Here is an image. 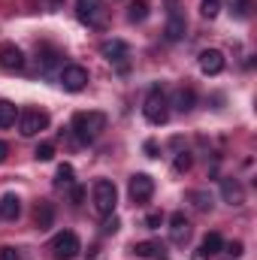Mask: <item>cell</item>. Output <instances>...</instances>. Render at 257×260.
Listing matches in <instances>:
<instances>
[{"label":"cell","mask_w":257,"mask_h":260,"mask_svg":"<svg viewBox=\"0 0 257 260\" xmlns=\"http://www.w3.org/2000/svg\"><path fill=\"white\" fill-rule=\"evenodd\" d=\"M103 130H106V115L103 112H76L73 115V133L82 145L94 142Z\"/></svg>","instance_id":"6da1fadb"},{"label":"cell","mask_w":257,"mask_h":260,"mask_svg":"<svg viewBox=\"0 0 257 260\" xmlns=\"http://www.w3.org/2000/svg\"><path fill=\"white\" fill-rule=\"evenodd\" d=\"M142 115L148 124H167L170 121V100L160 88H151L145 103H142Z\"/></svg>","instance_id":"7a4b0ae2"},{"label":"cell","mask_w":257,"mask_h":260,"mask_svg":"<svg viewBox=\"0 0 257 260\" xmlns=\"http://www.w3.org/2000/svg\"><path fill=\"white\" fill-rule=\"evenodd\" d=\"M91 200H94V209L106 218V215H112L115 212V206H118V188H115V182H109V179H100L97 185H94V191H91Z\"/></svg>","instance_id":"3957f363"},{"label":"cell","mask_w":257,"mask_h":260,"mask_svg":"<svg viewBox=\"0 0 257 260\" xmlns=\"http://www.w3.org/2000/svg\"><path fill=\"white\" fill-rule=\"evenodd\" d=\"M76 15L88 27H106V3L103 0H76Z\"/></svg>","instance_id":"277c9868"},{"label":"cell","mask_w":257,"mask_h":260,"mask_svg":"<svg viewBox=\"0 0 257 260\" xmlns=\"http://www.w3.org/2000/svg\"><path fill=\"white\" fill-rule=\"evenodd\" d=\"M79 251H82V242H79V236L73 230H64V233H58L52 239V254H55V260H76Z\"/></svg>","instance_id":"5b68a950"},{"label":"cell","mask_w":257,"mask_h":260,"mask_svg":"<svg viewBox=\"0 0 257 260\" xmlns=\"http://www.w3.org/2000/svg\"><path fill=\"white\" fill-rule=\"evenodd\" d=\"M49 127V115L43 112V109H24V112H18V130H21V136H37L40 130Z\"/></svg>","instance_id":"8992f818"},{"label":"cell","mask_w":257,"mask_h":260,"mask_svg":"<svg viewBox=\"0 0 257 260\" xmlns=\"http://www.w3.org/2000/svg\"><path fill=\"white\" fill-rule=\"evenodd\" d=\"M127 194L133 203H148L151 194H154V179L145 176V173H136L130 176V185H127Z\"/></svg>","instance_id":"52a82bcc"},{"label":"cell","mask_w":257,"mask_h":260,"mask_svg":"<svg viewBox=\"0 0 257 260\" xmlns=\"http://www.w3.org/2000/svg\"><path fill=\"white\" fill-rule=\"evenodd\" d=\"M61 85H64V91H82L85 85H88V70L79 64H67L61 70Z\"/></svg>","instance_id":"ba28073f"},{"label":"cell","mask_w":257,"mask_h":260,"mask_svg":"<svg viewBox=\"0 0 257 260\" xmlns=\"http://www.w3.org/2000/svg\"><path fill=\"white\" fill-rule=\"evenodd\" d=\"M100 55L106 58V61H112V64H121L127 67V58H130V46L124 40H106V43H100Z\"/></svg>","instance_id":"9c48e42d"},{"label":"cell","mask_w":257,"mask_h":260,"mask_svg":"<svg viewBox=\"0 0 257 260\" xmlns=\"http://www.w3.org/2000/svg\"><path fill=\"white\" fill-rule=\"evenodd\" d=\"M188 236H191V221H188L182 212H176V215L170 218V239H173V245H185Z\"/></svg>","instance_id":"30bf717a"},{"label":"cell","mask_w":257,"mask_h":260,"mask_svg":"<svg viewBox=\"0 0 257 260\" xmlns=\"http://www.w3.org/2000/svg\"><path fill=\"white\" fill-rule=\"evenodd\" d=\"M221 197H224V203H230V206H242V203H245V188H242V182H239V179H221Z\"/></svg>","instance_id":"8fae6325"},{"label":"cell","mask_w":257,"mask_h":260,"mask_svg":"<svg viewBox=\"0 0 257 260\" xmlns=\"http://www.w3.org/2000/svg\"><path fill=\"white\" fill-rule=\"evenodd\" d=\"M221 248H224V239H221V233H206V236H203V245L194 251L191 260H209L212 254H218Z\"/></svg>","instance_id":"7c38bea8"},{"label":"cell","mask_w":257,"mask_h":260,"mask_svg":"<svg viewBox=\"0 0 257 260\" xmlns=\"http://www.w3.org/2000/svg\"><path fill=\"white\" fill-rule=\"evenodd\" d=\"M200 70H203L206 76H218V73L224 70V55H221L218 49H206V52H200Z\"/></svg>","instance_id":"4fadbf2b"},{"label":"cell","mask_w":257,"mask_h":260,"mask_svg":"<svg viewBox=\"0 0 257 260\" xmlns=\"http://www.w3.org/2000/svg\"><path fill=\"white\" fill-rule=\"evenodd\" d=\"M185 30H188L185 15H182L179 9H173V12H170V18H167V30H164V34H167V40H170V43H179V40L185 37Z\"/></svg>","instance_id":"5bb4252c"},{"label":"cell","mask_w":257,"mask_h":260,"mask_svg":"<svg viewBox=\"0 0 257 260\" xmlns=\"http://www.w3.org/2000/svg\"><path fill=\"white\" fill-rule=\"evenodd\" d=\"M0 67H3L6 73L21 70V67H24V55H21V49H18V46H3V52H0Z\"/></svg>","instance_id":"9a60e30c"},{"label":"cell","mask_w":257,"mask_h":260,"mask_svg":"<svg viewBox=\"0 0 257 260\" xmlns=\"http://www.w3.org/2000/svg\"><path fill=\"white\" fill-rule=\"evenodd\" d=\"M52 221H55V206L52 203H37V209H34V224L40 227V230H49L52 227Z\"/></svg>","instance_id":"2e32d148"},{"label":"cell","mask_w":257,"mask_h":260,"mask_svg":"<svg viewBox=\"0 0 257 260\" xmlns=\"http://www.w3.org/2000/svg\"><path fill=\"white\" fill-rule=\"evenodd\" d=\"M194 103H197V94H194L191 88H179V91L173 94V100H170V106H173L176 112H191Z\"/></svg>","instance_id":"e0dca14e"},{"label":"cell","mask_w":257,"mask_h":260,"mask_svg":"<svg viewBox=\"0 0 257 260\" xmlns=\"http://www.w3.org/2000/svg\"><path fill=\"white\" fill-rule=\"evenodd\" d=\"M37 61H40V70H43V73H49L52 67L61 64V52H58V49H52V46H40Z\"/></svg>","instance_id":"ac0fdd59"},{"label":"cell","mask_w":257,"mask_h":260,"mask_svg":"<svg viewBox=\"0 0 257 260\" xmlns=\"http://www.w3.org/2000/svg\"><path fill=\"white\" fill-rule=\"evenodd\" d=\"M21 215V200L15 194H6L0 200V218H6V221H15Z\"/></svg>","instance_id":"d6986e66"},{"label":"cell","mask_w":257,"mask_h":260,"mask_svg":"<svg viewBox=\"0 0 257 260\" xmlns=\"http://www.w3.org/2000/svg\"><path fill=\"white\" fill-rule=\"evenodd\" d=\"M148 18V0H133L127 6V21L130 24H139Z\"/></svg>","instance_id":"ffe728a7"},{"label":"cell","mask_w":257,"mask_h":260,"mask_svg":"<svg viewBox=\"0 0 257 260\" xmlns=\"http://www.w3.org/2000/svg\"><path fill=\"white\" fill-rule=\"evenodd\" d=\"M133 254L136 257H160L164 254V245L160 242H151V239L148 242H136L133 245Z\"/></svg>","instance_id":"44dd1931"},{"label":"cell","mask_w":257,"mask_h":260,"mask_svg":"<svg viewBox=\"0 0 257 260\" xmlns=\"http://www.w3.org/2000/svg\"><path fill=\"white\" fill-rule=\"evenodd\" d=\"M18 118V106L9 100H0V127H12Z\"/></svg>","instance_id":"7402d4cb"},{"label":"cell","mask_w":257,"mask_h":260,"mask_svg":"<svg viewBox=\"0 0 257 260\" xmlns=\"http://www.w3.org/2000/svg\"><path fill=\"white\" fill-rule=\"evenodd\" d=\"M76 173H73V167L70 164H61L58 167V173H55V188H73L76 185V179H73Z\"/></svg>","instance_id":"603a6c76"},{"label":"cell","mask_w":257,"mask_h":260,"mask_svg":"<svg viewBox=\"0 0 257 260\" xmlns=\"http://www.w3.org/2000/svg\"><path fill=\"white\" fill-rule=\"evenodd\" d=\"M188 203H194V209H200V212L212 209V197L206 191H188Z\"/></svg>","instance_id":"cb8c5ba5"},{"label":"cell","mask_w":257,"mask_h":260,"mask_svg":"<svg viewBox=\"0 0 257 260\" xmlns=\"http://www.w3.org/2000/svg\"><path fill=\"white\" fill-rule=\"evenodd\" d=\"M34 157H37L40 164H46V160H52V157H55V145H52V142H40V145L34 148Z\"/></svg>","instance_id":"d4e9b609"},{"label":"cell","mask_w":257,"mask_h":260,"mask_svg":"<svg viewBox=\"0 0 257 260\" xmlns=\"http://www.w3.org/2000/svg\"><path fill=\"white\" fill-rule=\"evenodd\" d=\"M191 164H194L191 154H188V151H179V154H176V164H173V170H176V173H188V170H191Z\"/></svg>","instance_id":"484cf974"},{"label":"cell","mask_w":257,"mask_h":260,"mask_svg":"<svg viewBox=\"0 0 257 260\" xmlns=\"http://www.w3.org/2000/svg\"><path fill=\"white\" fill-rule=\"evenodd\" d=\"M200 12H203V18H215V15L221 12V0H203Z\"/></svg>","instance_id":"4316f807"},{"label":"cell","mask_w":257,"mask_h":260,"mask_svg":"<svg viewBox=\"0 0 257 260\" xmlns=\"http://www.w3.org/2000/svg\"><path fill=\"white\" fill-rule=\"evenodd\" d=\"M248 6H251V0H236L233 3V15L236 18H248Z\"/></svg>","instance_id":"83f0119b"},{"label":"cell","mask_w":257,"mask_h":260,"mask_svg":"<svg viewBox=\"0 0 257 260\" xmlns=\"http://www.w3.org/2000/svg\"><path fill=\"white\" fill-rule=\"evenodd\" d=\"M160 224H164V215H160V212H148V215H145V227H151V230H157Z\"/></svg>","instance_id":"f1b7e54d"},{"label":"cell","mask_w":257,"mask_h":260,"mask_svg":"<svg viewBox=\"0 0 257 260\" xmlns=\"http://www.w3.org/2000/svg\"><path fill=\"white\" fill-rule=\"evenodd\" d=\"M115 230H118V218H115V212H112V215H106V221H103V233L112 236Z\"/></svg>","instance_id":"f546056e"},{"label":"cell","mask_w":257,"mask_h":260,"mask_svg":"<svg viewBox=\"0 0 257 260\" xmlns=\"http://www.w3.org/2000/svg\"><path fill=\"white\" fill-rule=\"evenodd\" d=\"M227 254H230V257H242V254H245V251H242V242H239V239L227 242Z\"/></svg>","instance_id":"4dcf8cb0"},{"label":"cell","mask_w":257,"mask_h":260,"mask_svg":"<svg viewBox=\"0 0 257 260\" xmlns=\"http://www.w3.org/2000/svg\"><path fill=\"white\" fill-rule=\"evenodd\" d=\"M70 197H73L76 206H82V200H85V188H82V185H73V188H70Z\"/></svg>","instance_id":"1f68e13d"},{"label":"cell","mask_w":257,"mask_h":260,"mask_svg":"<svg viewBox=\"0 0 257 260\" xmlns=\"http://www.w3.org/2000/svg\"><path fill=\"white\" fill-rule=\"evenodd\" d=\"M0 260H21L15 248H0Z\"/></svg>","instance_id":"d6a6232c"},{"label":"cell","mask_w":257,"mask_h":260,"mask_svg":"<svg viewBox=\"0 0 257 260\" xmlns=\"http://www.w3.org/2000/svg\"><path fill=\"white\" fill-rule=\"evenodd\" d=\"M6 154H9V145H6V142H3V139H0V164H3V160H6Z\"/></svg>","instance_id":"836d02e7"},{"label":"cell","mask_w":257,"mask_h":260,"mask_svg":"<svg viewBox=\"0 0 257 260\" xmlns=\"http://www.w3.org/2000/svg\"><path fill=\"white\" fill-rule=\"evenodd\" d=\"M145 151H148V157H154V151H157V145H154V142H145Z\"/></svg>","instance_id":"e575fe53"},{"label":"cell","mask_w":257,"mask_h":260,"mask_svg":"<svg viewBox=\"0 0 257 260\" xmlns=\"http://www.w3.org/2000/svg\"><path fill=\"white\" fill-rule=\"evenodd\" d=\"M61 3H64V0H49V9H52V12H55V9H61Z\"/></svg>","instance_id":"d590c367"}]
</instances>
